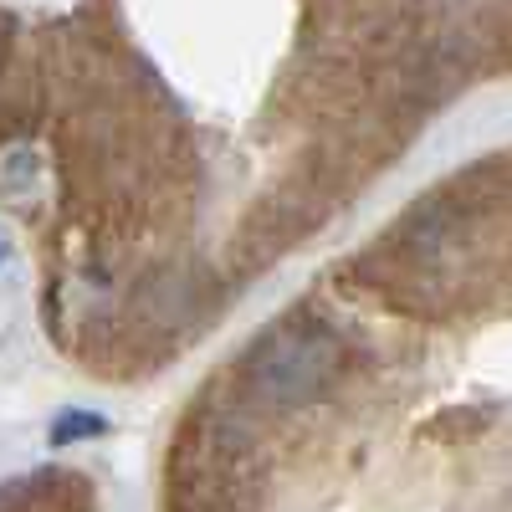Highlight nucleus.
Segmentation results:
<instances>
[{"label":"nucleus","mask_w":512,"mask_h":512,"mask_svg":"<svg viewBox=\"0 0 512 512\" xmlns=\"http://www.w3.org/2000/svg\"><path fill=\"white\" fill-rule=\"evenodd\" d=\"M0 262H6V241H0Z\"/></svg>","instance_id":"obj_3"},{"label":"nucleus","mask_w":512,"mask_h":512,"mask_svg":"<svg viewBox=\"0 0 512 512\" xmlns=\"http://www.w3.org/2000/svg\"><path fill=\"white\" fill-rule=\"evenodd\" d=\"M338 369V344L323 333V328H277L267 333L262 354L251 359V374L267 395L277 400H303L313 395L318 384Z\"/></svg>","instance_id":"obj_1"},{"label":"nucleus","mask_w":512,"mask_h":512,"mask_svg":"<svg viewBox=\"0 0 512 512\" xmlns=\"http://www.w3.org/2000/svg\"><path fill=\"white\" fill-rule=\"evenodd\" d=\"M103 431H108L103 415H62V420L52 425V441H57V446H72V441H82V436H103Z\"/></svg>","instance_id":"obj_2"}]
</instances>
